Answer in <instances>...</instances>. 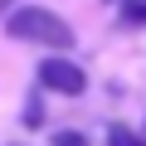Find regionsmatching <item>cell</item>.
Instances as JSON below:
<instances>
[{
	"instance_id": "5b68a950",
	"label": "cell",
	"mask_w": 146,
	"mask_h": 146,
	"mask_svg": "<svg viewBox=\"0 0 146 146\" xmlns=\"http://www.w3.org/2000/svg\"><path fill=\"white\" fill-rule=\"evenodd\" d=\"M122 25L127 29H146V0H122Z\"/></svg>"
},
{
	"instance_id": "7a4b0ae2",
	"label": "cell",
	"mask_w": 146,
	"mask_h": 146,
	"mask_svg": "<svg viewBox=\"0 0 146 146\" xmlns=\"http://www.w3.org/2000/svg\"><path fill=\"white\" fill-rule=\"evenodd\" d=\"M39 88L58 93V98H83L88 93V73L83 63H73L68 54H44L39 58Z\"/></svg>"
},
{
	"instance_id": "30bf717a",
	"label": "cell",
	"mask_w": 146,
	"mask_h": 146,
	"mask_svg": "<svg viewBox=\"0 0 146 146\" xmlns=\"http://www.w3.org/2000/svg\"><path fill=\"white\" fill-rule=\"evenodd\" d=\"M141 131H146V127H141Z\"/></svg>"
},
{
	"instance_id": "9c48e42d",
	"label": "cell",
	"mask_w": 146,
	"mask_h": 146,
	"mask_svg": "<svg viewBox=\"0 0 146 146\" xmlns=\"http://www.w3.org/2000/svg\"><path fill=\"white\" fill-rule=\"evenodd\" d=\"M117 5H122V0H117Z\"/></svg>"
},
{
	"instance_id": "3957f363",
	"label": "cell",
	"mask_w": 146,
	"mask_h": 146,
	"mask_svg": "<svg viewBox=\"0 0 146 146\" xmlns=\"http://www.w3.org/2000/svg\"><path fill=\"white\" fill-rule=\"evenodd\" d=\"M20 127H25V131H44V88L25 93V107H20Z\"/></svg>"
},
{
	"instance_id": "277c9868",
	"label": "cell",
	"mask_w": 146,
	"mask_h": 146,
	"mask_svg": "<svg viewBox=\"0 0 146 146\" xmlns=\"http://www.w3.org/2000/svg\"><path fill=\"white\" fill-rule=\"evenodd\" d=\"M107 146H146V131H136V127H122V122H112V127H107Z\"/></svg>"
},
{
	"instance_id": "8992f818",
	"label": "cell",
	"mask_w": 146,
	"mask_h": 146,
	"mask_svg": "<svg viewBox=\"0 0 146 146\" xmlns=\"http://www.w3.org/2000/svg\"><path fill=\"white\" fill-rule=\"evenodd\" d=\"M49 141H54V146H93L83 131H73V127H63V131H49Z\"/></svg>"
},
{
	"instance_id": "6da1fadb",
	"label": "cell",
	"mask_w": 146,
	"mask_h": 146,
	"mask_svg": "<svg viewBox=\"0 0 146 146\" xmlns=\"http://www.w3.org/2000/svg\"><path fill=\"white\" fill-rule=\"evenodd\" d=\"M5 34L10 39H20V44H39V49H49V54H68L73 44V25L63 20V15H54L49 5H15L5 20Z\"/></svg>"
},
{
	"instance_id": "ba28073f",
	"label": "cell",
	"mask_w": 146,
	"mask_h": 146,
	"mask_svg": "<svg viewBox=\"0 0 146 146\" xmlns=\"http://www.w3.org/2000/svg\"><path fill=\"white\" fill-rule=\"evenodd\" d=\"M10 146H25V141H10Z\"/></svg>"
},
{
	"instance_id": "52a82bcc",
	"label": "cell",
	"mask_w": 146,
	"mask_h": 146,
	"mask_svg": "<svg viewBox=\"0 0 146 146\" xmlns=\"http://www.w3.org/2000/svg\"><path fill=\"white\" fill-rule=\"evenodd\" d=\"M15 5H20V0H0V20H5V15H10Z\"/></svg>"
}]
</instances>
